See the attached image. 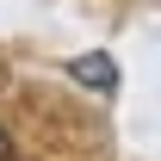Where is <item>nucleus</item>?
Here are the masks:
<instances>
[{
  "label": "nucleus",
  "mask_w": 161,
  "mask_h": 161,
  "mask_svg": "<svg viewBox=\"0 0 161 161\" xmlns=\"http://www.w3.org/2000/svg\"><path fill=\"white\" fill-rule=\"evenodd\" d=\"M68 75H75L87 93H112V87H118V62L105 56V50H87V56L68 62Z\"/></svg>",
  "instance_id": "obj_1"
},
{
  "label": "nucleus",
  "mask_w": 161,
  "mask_h": 161,
  "mask_svg": "<svg viewBox=\"0 0 161 161\" xmlns=\"http://www.w3.org/2000/svg\"><path fill=\"white\" fill-rule=\"evenodd\" d=\"M0 161H19V149H13V136L0 130Z\"/></svg>",
  "instance_id": "obj_2"
}]
</instances>
